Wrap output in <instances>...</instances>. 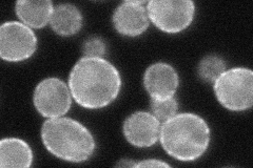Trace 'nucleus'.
I'll use <instances>...</instances> for the list:
<instances>
[{"mask_svg": "<svg viewBox=\"0 0 253 168\" xmlns=\"http://www.w3.org/2000/svg\"><path fill=\"white\" fill-rule=\"evenodd\" d=\"M69 89L79 105L88 109L108 106L120 95L122 77L108 60L99 57L79 59L69 76Z\"/></svg>", "mask_w": 253, "mask_h": 168, "instance_id": "nucleus-1", "label": "nucleus"}, {"mask_svg": "<svg viewBox=\"0 0 253 168\" xmlns=\"http://www.w3.org/2000/svg\"><path fill=\"white\" fill-rule=\"evenodd\" d=\"M211 131L205 119L192 113L174 115L161 126L160 140L170 157L181 162L201 158L209 147Z\"/></svg>", "mask_w": 253, "mask_h": 168, "instance_id": "nucleus-2", "label": "nucleus"}, {"mask_svg": "<svg viewBox=\"0 0 253 168\" xmlns=\"http://www.w3.org/2000/svg\"><path fill=\"white\" fill-rule=\"evenodd\" d=\"M42 140L53 156L72 163L88 160L95 150L91 132L74 119L49 118L42 127Z\"/></svg>", "mask_w": 253, "mask_h": 168, "instance_id": "nucleus-3", "label": "nucleus"}, {"mask_svg": "<svg viewBox=\"0 0 253 168\" xmlns=\"http://www.w3.org/2000/svg\"><path fill=\"white\" fill-rule=\"evenodd\" d=\"M218 102L232 111L251 108L253 104V71L246 67L225 70L214 81Z\"/></svg>", "mask_w": 253, "mask_h": 168, "instance_id": "nucleus-4", "label": "nucleus"}, {"mask_svg": "<svg viewBox=\"0 0 253 168\" xmlns=\"http://www.w3.org/2000/svg\"><path fill=\"white\" fill-rule=\"evenodd\" d=\"M147 11L149 20L157 29L176 34L191 25L195 4L191 0H151L147 2Z\"/></svg>", "mask_w": 253, "mask_h": 168, "instance_id": "nucleus-5", "label": "nucleus"}, {"mask_svg": "<svg viewBox=\"0 0 253 168\" xmlns=\"http://www.w3.org/2000/svg\"><path fill=\"white\" fill-rule=\"evenodd\" d=\"M37 37L25 23L7 21L0 27V57L4 61L29 59L36 51Z\"/></svg>", "mask_w": 253, "mask_h": 168, "instance_id": "nucleus-6", "label": "nucleus"}, {"mask_svg": "<svg viewBox=\"0 0 253 168\" xmlns=\"http://www.w3.org/2000/svg\"><path fill=\"white\" fill-rule=\"evenodd\" d=\"M34 106L42 117L57 118L66 115L72 104L68 85L59 78H46L39 82L34 91Z\"/></svg>", "mask_w": 253, "mask_h": 168, "instance_id": "nucleus-7", "label": "nucleus"}, {"mask_svg": "<svg viewBox=\"0 0 253 168\" xmlns=\"http://www.w3.org/2000/svg\"><path fill=\"white\" fill-rule=\"evenodd\" d=\"M123 130L125 138L131 145L150 147L160 139L161 121L151 113L136 111L126 119Z\"/></svg>", "mask_w": 253, "mask_h": 168, "instance_id": "nucleus-8", "label": "nucleus"}, {"mask_svg": "<svg viewBox=\"0 0 253 168\" xmlns=\"http://www.w3.org/2000/svg\"><path fill=\"white\" fill-rule=\"evenodd\" d=\"M178 84L177 71L168 63H154L145 71L144 86L151 99L165 100L174 97Z\"/></svg>", "mask_w": 253, "mask_h": 168, "instance_id": "nucleus-9", "label": "nucleus"}, {"mask_svg": "<svg viewBox=\"0 0 253 168\" xmlns=\"http://www.w3.org/2000/svg\"><path fill=\"white\" fill-rule=\"evenodd\" d=\"M146 1H124L113 14V25L118 33L124 36L136 37L149 28V16Z\"/></svg>", "mask_w": 253, "mask_h": 168, "instance_id": "nucleus-10", "label": "nucleus"}, {"mask_svg": "<svg viewBox=\"0 0 253 168\" xmlns=\"http://www.w3.org/2000/svg\"><path fill=\"white\" fill-rule=\"evenodd\" d=\"M54 11L50 0H20L15 4V12L26 26L42 29L50 22Z\"/></svg>", "mask_w": 253, "mask_h": 168, "instance_id": "nucleus-11", "label": "nucleus"}, {"mask_svg": "<svg viewBox=\"0 0 253 168\" xmlns=\"http://www.w3.org/2000/svg\"><path fill=\"white\" fill-rule=\"evenodd\" d=\"M33 163V151L18 138H4L0 142V166L28 168Z\"/></svg>", "mask_w": 253, "mask_h": 168, "instance_id": "nucleus-12", "label": "nucleus"}, {"mask_svg": "<svg viewBox=\"0 0 253 168\" xmlns=\"http://www.w3.org/2000/svg\"><path fill=\"white\" fill-rule=\"evenodd\" d=\"M50 25L56 34L72 36L83 27V15L75 5L62 3L54 9Z\"/></svg>", "mask_w": 253, "mask_h": 168, "instance_id": "nucleus-13", "label": "nucleus"}, {"mask_svg": "<svg viewBox=\"0 0 253 168\" xmlns=\"http://www.w3.org/2000/svg\"><path fill=\"white\" fill-rule=\"evenodd\" d=\"M225 70V61L216 55L207 56L199 65V75L206 82H214Z\"/></svg>", "mask_w": 253, "mask_h": 168, "instance_id": "nucleus-14", "label": "nucleus"}, {"mask_svg": "<svg viewBox=\"0 0 253 168\" xmlns=\"http://www.w3.org/2000/svg\"><path fill=\"white\" fill-rule=\"evenodd\" d=\"M150 108H151V114L156 119H158L162 122H165L166 120H168L174 115H176L178 104L176 99L174 97L165 100L151 99V102H150Z\"/></svg>", "mask_w": 253, "mask_h": 168, "instance_id": "nucleus-15", "label": "nucleus"}, {"mask_svg": "<svg viewBox=\"0 0 253 168\" xmlns=\"http://www.w3.org/2000/svg\"><path fill=\"white\" fill-rule=\"evenodd\" d=\"M83 50L85 57L102 58L106 54V43L98 37H91L85 40Z\"/></svg>", "mask_w": 253, "mask_h": 168, "instance_id": "nucleus-16", "label": "nucleus"}, {"mask_svg": "<svg viewBox=\"0 0 253 168\" xmlns=\"http://www.w3.org/2000/svg\"><path fill=\"white\" fill-rule=\"evenodd\" d=\"M133 167H170V165L160 160H145V161L134 163Z\"/></svg>", "mask_w": 253, "mask_h": 168, "instance_id": "nucleus-17", "label": "nucleus"}]
</instances>
